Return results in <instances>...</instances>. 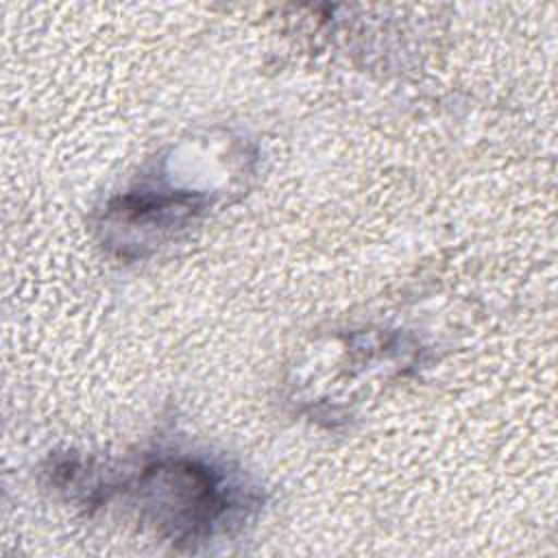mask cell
<instances>
[{
    "mask_svg": "<svg viewBox=\"0 0 558 558\" xmlns=\"http://www.w3.org/2000/svg\"><path fill=\"white\" fill-rule=\"evenodd\" d=\"M140 514L155 530L179 543L214 536L246 510L242 486L218 466L190 458H163L148 464L135 480Z\"/></svg>",
    "mask_w": 558,
    "mask_h": 558,
    "instance_id": "6da1fadb",
    "label": "cell"
},
{
    "mask_svg": "<svg viewBox=\"0 0 558 558\" xmlns=\"http://www.w3.org/2000/svg\"><path fill=\"white\" fill-rule=\"evenodd\" d=\"M203 207L205 196L196 192H131L116 198L109 205L107 216L129 229L166 231L185 225Z\"/></svg>",
    "mask_w": 558,
    "mask_h": 558,
    "instance_id": "7a4b0ae2",
    "label": "cell"
}]
</instances>
